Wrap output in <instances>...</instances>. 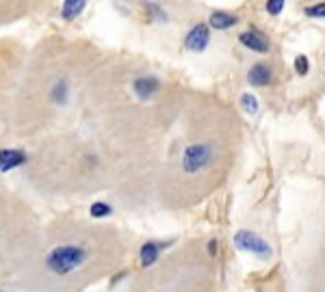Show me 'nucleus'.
<instances>
[{
    "instance_id": "11",
    "label": "nucleus",
    "mask_w": 325,
    "mask_h": 292,
    "mask_svg": "<svg viewBox=\"0 0 325 292\" xmlns=\"http://www.w3.org/2000/svg\"><path fill=\"white\" fill-rule=\"evenodd\" d=\"M87 7V0H65L63 2V20H76Z\"/></svg>"
},
{
    "instance_id": "3",
    "label": "nucleus",
    "mask_w": 325,
    "mask_h": 292,
    "mask_svg": "<svg viewBox=\"0 0 325 292\" xmlns=\"http://www.w3.org/2000/svg\"><path fill=\"white\" fill-rule=\"evenodd\" d=\"M234 247L243 253H252V256H256L260 260H271V256H273L271 245H269L264 238H260L258 234L249 231V230L236 231L234 234Z\"/></svg>"
},
{
    "instance_id": "18",
    "label": "nucleus",
    "mask_w": 325,
    "mask_h": 292,
    "mask_svg": "<svg viewBox=\"0 0 325 292\" xmlns=\"http://www.w3.org/2000/svg\"><path fill=\"white\" fill-rule=\"evenodd\" d=\"M215 251H217V243H215V240H211V253H212V256H215Z\"/></svg>"
},
{
    "instance_id": "8",
    "label": "nucleus",
    "mask_w": 325,
    "mask_h": 292,
    "mask_svg": "<svg viewBox=\"0 0 325 292\" xmlns=\"http://www.w3.org/2000/svg\"><path fill=\"white\" fill-rule=\"evenodd\" d=\"M26 162V154L22 150H2L0 152V171H11L17 169Z\"/></svg>"
},
{
    "instance_id": "13",
    "label": "nucleus",
    "mask_w": 325,
    "mask_h": 292,
    "mask_svg": "<svg viewBox=\"0 0 325 292\" xmlns=\"http://www.w3.org/2000/svg\"><path fill=\"white\" fill-rule=\"evenodd\" d=\"M89 215L94 216V219H104V216L111 215V206H109V203H104V201H96V203H91Z\"/></svg>"
},
{
    "instance_id": "4",
    "label": "nucleus",
    "mask_w": 325,
    "mask_h": 292,
    "mask_svg": "<svg viewBox=\"0 0 325 292\" xmlns=\"http://www.w3.org/2000/svg\"><path fill=\"white\" fill-rule=\"evenodd\" d=\"M208 44H211V31H208V24H204V22L195 24L193 29L189 31L187 39H184V46H187V50H191V52H204V50L208 48Z\"/></svg>"
},
{
    "instance_id": "2",
    "label": "nucleus",
    "mask_w": 325,
    "mask_h": 292,
    "mask_svg": "<svg viewBox=\"0 0 325 292\" xmlns=\"http://www.w3.org/2000/svg\"><path fill=\"white\" fill-rule=\"evenodd\" d=\"M212 156H215L212 145H208V143H193L182 154V171L189 175L199 173V171H204L212 162Z\"/></svg>"
},
{
    "instance_id": "5",
    "label": "nucleus",
    "mask_w": 325,
    "mask_h": 292,
    "mask_svg": "<svg viewBox=\"0 0 325 292\" xmlns=\"http://www.w3.org/2000/svg\"><path fill=\"white\" fill-rule=\"evenodd\" d=\"M239 41L245 46V48L252 50V52H260V54L269 52V39H267V35H262V32H258V31H245V32H241Z\"/></svg>"
},
{
    "instance_id": "16",
    "label": "nucleus",
    "mask_w": 325,
    "mask_h": 292,
    "mask_svg": "<svg viewBox=\"0 0 325 292\" xmlns=\"http://www.w3.org/2000/svg\"><path fill=\"white\" fill-rule=\"evenodd\" d=\"M282 9H284V0H267V11L271 13V15L282 13Z\"/></svg>"
},
{
    "instance_id": "14",
    "label": "nucleus",
    "mask_w": 325,
    "mask_h": 292,
    "mask_svg": "<svg viewBox=\"0 0 325 292\" xmlns=\"http://www.w3.org/2000/svg\"><path fill=\"white\" fill-rule=\"evenodd\" d=\"M241 106H243V110H247L249 115L258 113V100L252 93H243V95H241Z\"/></svg>"
},
{
    "instance_id": "6",
    "label": "nucleus",
    "mask_w": 325,
    "mask_h": 292,
    "mask_svg": "<svg viewBox=\"0 0 325 292\" xmlns=\"http://www.w3.org/2000/svg\"><path fill=\"white\" fill-rule=\"evenodd\" d=\"M273 80V69L267 63H256L247 72V82L252 87H267Z\"/></svg>"
},
{
    "instance_id": "15",
    "label": "nucleus",
    "mask_w": 325,
    "mask_h": 292,
    "mask_svg": "<svg viewBox=\"0 0 325 292\" xmlns=\"http://www.w3.org/2000/svg\"><path fill=\"white\" fill-rule=\"evenodd\" d=\"M292 65H295V72L299 74V76H306V74H308V69H310V63H308V57H306V54H299Z\"/></svg>"
},
{
    "instance_id": "12",
    "label": "nucleus",
    "mask_w": 325,
    "mask_h": 292,
    "mask_svg": "<svg viewBox=\"0 0 325 292\" xmlns=\"http://www.w3.org/2000/svg\"><path fill=\"white\" fill-rule=\"evenodd\" d=\"M52 102L54 104H59V106H63V104H67V97H69V82L65 80H59L57 85L52 87Z\"/></svg>"
},
{
    "instance_id": "17",
    "label": "nucleus",
    "mask_w": 325,
    "mask_h": 292,
    "mask_svg": "<svg viewBox=\"0 0 325 292\" xmlns=\"http://www.w3.org/2000/svg\"><path fill=\"white\" fill-rule=\"evenodd\" d=\"M306 13H308L310 17H325V2H319V4H314V7H308V9H306Z\"/></svg>"
},
{
    "instance_id": "1",
    "label": "nucleus",
    "mask_w": 325,
    "mask_h": 292,
    "mask_svg": "<svg viewBox=\"0 0 325 292\" xmlns=\"http://www.w3.org/2000/svg\"><path fill=\"white\" fill-rule=\"evenodd\" d=\"M87 247L81 243H63L59 247H54L52 251L46 256L44 266L50 275L54 277H67L74 275L78 268H82L87 264Z\"/></svg>"
},
{
    "instance_id": "7",
    "label": "nucleus",
    "mask_w": 325,
    "mask_h": 292,
    "mask_svg": "<svg viewBox=\"0 0 325 292\" xmlns=\"http://www.w3.org/2000/svg\"><path fill=\"white\" fill-rule=\"evenodd\" d=\"M169 243H154V240H147L141 245L139 249V260H141V266H152L156 260L161 258V249H165Z\"/></svg>"
},
{
    "instance_id": "10",
    "label": "nucleus",
    "mask_w": 325,
    "mask_h": 292,
    "mask_svg": "<svg viewBox=\"0 0 325 292\" xmlns=\"http://www.w3.org/2000/svg\"><path fill=\"white\" fill-rule=\"evenodd\" d=\"M239 24V17L232 15V13H226V11H215L211 15V26L217 31H226V29H232V26Z\"/></svg>"
},
{
    "instance_id": "9",
    "label": "nucleus",
    "mask_w": 325,
    "mask_h": 292,
    "mask_svg": "<svg viewBox=\"0 0 325 292\" xmlns=\"http://www.w3.org/2000/svg\"><path fill=\"white\" fill-rule=\"evenodd\" d=\"M132 89L141 100H150V97L159 91V80L152 76H141L132 82Z\"/></svg>"
}]
</instances>
